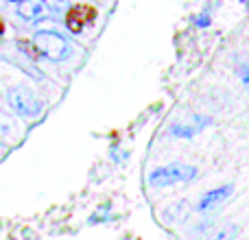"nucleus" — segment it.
Masks as SVG:
<instances>
[{"label": "nucleus", "instance_id": "obj_1", "mask_svg": "<svg viewBox=\"0 0 249 240\" xmlns=\"http://www.w3.org/2000/svg\"><path fill=\"white\" fill-rule=\"evenodd\" d=\"M197 168L190 164H168V166H160L151 171L149 186L151 188H168L175 184H186L197 177Z\"/></svg>", "mask_w": 249, "mask_h": 240}, {"label": "nucleus", "instance_id": "obj_2", "mask_svg": "<svg viewBox=\"0 0 249 240\" xmlns=\"http://www.w3.org/2000/svg\"><path fill=\"white\" fill-rule=\"evenodd\" d=\"M33 44L39 57H46L51 61H64L70 55V42L57 31H37Z\"/></svg>", "mask_w": 249, "mask_h": 240}, {"label": "nucleus", "instance_id": "obj_3", "mask_svg": "<svg viewBox=\"0 0 249 240\" xmlns=\"http://www.w3.org/2000/svg\"><path fill=\"white\" fill-rule=\"evenodd\" d=\"M7 105L22 118H35L42 112V101L31 87L13 86L7 90Z\"/></svg>", "mask_w": 249, "mask_h": 240}, {"label": "nucleus", "instance_id": "obj_4", "mask_svg": "<svg viewBox=\"0 0 249 240\" xmlns=\"http://www.w3.org/2000/svg\"><path fill=\"white\" fill-rule=\"evenodd\" d=\"M64 20H66V29H68L72 35H79V33H83L90 24H94L96 9L92 7V4H86V2L72 4V7L66 11Z\"/></svg>", "mask_w": 249, "mask_h": 240}, {"label": "nucleus", "instance_id": "obj_5", "mask_svg": "<svg viewBox=\"0 0 249 240\" xmlns=\"http://www.w3.org/2000/svg\"><path fill=\"white\" fill-rule=\"evenodd\" d=\"M16 13L24 22H39L46 16V4L42 0H22L16 4Z\"/></svg>", "mask_w": 249, "mask_h": 240}, {"label": "nucleus", "instance_id": "obj_6", "mask_svg": "<svg viewBox=\"0 0 249 240\" xmlns=\"http://www.w3.org/2000/svg\"><path fill=\"white\" fill-rule=\"evenodd\" d=\"M232 194V186H219V188H214V190H208L206 194H203L201 199H199V203H197V210L199 212H208V210H212V207H216L219 203H223L225 199Z\"/></svg>", "mask_w": 249, "mask_h": 240}, {"label": "nucleus", "instance_id": "obj_7", "mask_svg": "<svg viewBox=\"0 0 249 240\" xmlns=\"http://www.w3.org/2000/svg\"><path fill=\"white\" fill-rule=\"evenodd\" d=\"M186 214H188V203L181 201V203H177V206L166 207V212H164V221L173 225V223H177V221L184 219Z\"/></svg>", "mask_w": 249, "mask_h": 240}, {"label": "nucleus", "instance_id": "obj_8", "mask_svg": "<svg viewBox=\"0 0 249 240\" xmlns=\"http://www.w3.org/2000/svg\"><path fill=\"white\" fill-rule=\"evenodd\" d=\"M201 127H206V124H188V122H177V124H173L171 133H173V136H177V137H184V140H188V137H193L195 133H197Z\"/></svg>", "mask_w": 249, "mask_h": 240}, {"label": "nucleus", "instance_id": "obj_9", "mask_svg": "<svg viewBox=\"0 0 249 240\" xmlns=\"http://www.w3.org/2000/svg\"><path fill=\"white\" fill-rule=\"evenodd\" d=\"M236 234H238V227H236V225H228V227L221 229V232L216 234V236L212 238V240H232L234 236H236Z\"/></svg>", "mask_w": 249, "mask_h": 240}, {"label": "nucleus", "instance_id": "obj_10", "mask_svg": "<svg viewBox=\"0 0 249 240\" xmlns=\"http://www.w3.org/2000/svg\"><path fill=\"white\" fill-rule=\"evenodd\" d=\"M238 77H241V81H243V86H245V90L249 92V66H238Z\"/></svg>", "mask_w": 249, "mask_h": 240}, {"label": "nucleus", "instance_id": "obj_11", "mask_svg": "<svg viewBox=\"0 0 249 240\" xmlns=\"http://www.w3.org/2000/svg\"><path fill=\"white\" fill-rule=\"evenodd\" d=\"M195 24H197V26H208V24H210V17H208L206 13H201V16L195 17Z\"/></svg>", "mask_w": 249, "mask_h": 240}, {"label": "nucleus", "instance_id": "obj_12", "mask_svg": "<svg viewBox=\"0 0 249 240\" xmlns=\"http://www.w3.org/2000/svg\"><path fill=\"white\" fill-rule=\"evenodd\" d=\"M2 33H4V22L0 20V35H2Z\"/></svg>", "mask_w": 249, "mask_h": 240}]
</instances>
